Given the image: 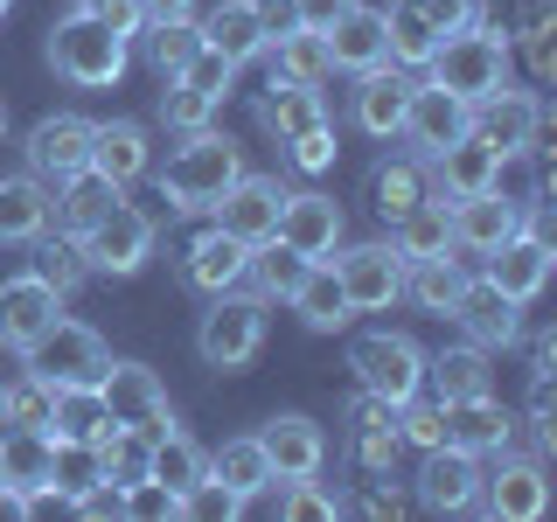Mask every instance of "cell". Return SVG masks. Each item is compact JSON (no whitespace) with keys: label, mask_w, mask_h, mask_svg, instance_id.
Returning a JSON list of instances; mask_svg holds the SVG:
<instances>
[{"label":"cell","mask_w":557,"mask_h":522,"mask_svg":"<svg viewBox=\"0 0 557 522\" xmlns=\"http://www.w3.org/2000/svg\"><path fill=\"white\" fill-rule=\"evenodd\" d=\"M453 321H460V335L474 341V348H509L522 335V307L502 286H487V278H467V286H460Z\"/></svg>","instance_id":"cell-18"},{"label":"cell","mask_w":557,"mask_h":522,"mask_svg":"<svg viewBox=\"0 0 557 522\" xmlns=\"http://www.w3.org/2000/svg\"><path fill=\"white\" fill-rule=\"evenodd\" d=\"M536 133H544V104H536L530 91H487L474 104V139H487V147L502 153V161H516V153L536 147Z\"/></svg>","instance_id":"cell-12"},{"label":"cell","mask_w":557,"mask_h":522,"mask_svg":"<svg viewBox=\"0 0 557 522\" xmlns=\"http://www.w3.org/2000/svg\"><path fill=\"white\" fill-rule=\"evenodd\" d=\"M174 77H182L188 91H202V98H216V104H223V91H231V77H237V63H231V57H216V49L202 42L196 57H188L182 70H174Z\"/></svg>","instance_id":"cell-50"},{"label":"cell","mask_w":557,"mask_h":522,"mask_svg":"<svg viewBox=\"0 0 557 522\" xmlns=\"http://www.w3.org/2000/svg\"><path fill=\"white\" fill-rule=\"evenodd\" d=\"M460 286H467V265L460 258H418V265H405V293L425 313H453V300H460Z\"/></svg>","instance_id":"cell-44"},{"label":"cell","mask_w":557,"mask_h":522,"mask_svg":"<svg viewBox=\"0 0 557 522\" xmlns=\"http://www.w3.org/2000/svg\"><path fill=\"white\" fill-rule=\"evenodd\" d=\"M251 14H258V28H265V42L300 28V8H293V0H251Z\"/></svg>","instance_id":"cell-56"},{"label":"cell","mask_w":557,"mask_h":522,"mask_svg":"<svg viewBox=\"0 0 557 522\" xmlns=\"http://www.w3.org/2000/svg\"><path fill=\"white\" fill-rule=\"evenodd\" d=\"M84 258H91V272H104V278H133L153 258V216L133 209V202L104 209L91 231H84Z\"/></svg>","instance_id":"cell-8"},{"label":"cell","mask_w":557,"mask_h":522,"mask_svg":"<svg viewBox=\"0 0 557 522\" xmlns=\"http://www.w3.org/2000/svg\"><path fill=\"white\" fill-rule=\"evenodd\" d=\"M286 147H293V167H300V174L335 167V133H327V126H313V133H300V139H286Z\"/></svg>","instance_id":"cell-54"},{"label":"cell","mask_w":557,"mask_h":522,"mask_svg":"<svg viewBox=\"0 0 557 522\" xmlns=\"http://www.w3.org/2000/svg\"><path fill=\"white\" fill-rule=\"evenodd\" d=\"M22 362H28V376H42V383H98L112 356H104L98 327H84V321H70V313H57V321H49L42 335L22 348Z\"/></svg>","instance_id":"cell-4"},{"label":"cell","mask_w":557,"mask_h":522,"mask_svg":"<svg viewBox=\"0 0 557 522\" xmlns=\"http://www.w3.org/2000/svg\"><path fill=\"white\" fill-rule=\"evenodd\" d=\"M98 481H104V460H98L91 439H57L49 446V487H57L63 501H77L84 487H98Z\"/></svg>","instance_id":"cell-45"},{"label":"cell","mask_w":557,"mask_h":522,"mask_svg":"<svg viewBox=\"0 0 557 522\" xmlns=\"http://www.w3.org/2000/svg\"><path fill=\"white\" fill-rule=\"evenodd\" d=\"M481 509L495 522H536L550 509V481L536 460H502L495 474H481Z\"/></svg>","instance_id":"cell-19"},{"label":"cell","mask_w":557,"mask_h":522,"mask_svg":"<svg viewBox=\"0 0 557 522\" xmlns=\"http://www.w3.org/2000/svg\"><path fill=\"white\" fill-rule=\"evenodd\" d=\"M425 383L440 390V405H460V397H481L487 390V348L460 341V348H440L425 362Z\"/></svg>","instance_id":"cell-38"},{"label":"cell","mask_w":557,"mask_h":522,"mask_svg":"<svg viewBox=\"0 0 557 522\" xmlns=\"http://www.w3.org/2000/svg\"><path fill=\"white\" fill-rule=\"evenodd\" d=\"M63 188V231L70 237H84V231H91V223L104 216V209H119V202H126V188H119V182H104V174L98 167H84V174H70V182H57Z\"/></svg>","instance_id":"cell-41"},{"label":"cell","mask_w":557,"mask_h":522,"mask_svg":"<svg viewBox=\"0 0 557 522\" xmlns=\"http://www.w3.org/2000/svg\"><path fill=\"white\" fill-rule=\"evenodd\" d=\"M112 418H104L98 383H57V411H49V439H104Z\"/></svg>","instance_id":"cell-36"},{"label":"cell","mask_w":557,"mask_h":522,"mask_svg":"<svg viewBox=\"0 0 557 522\" xmlns=\"http://www.w3.org/2000/svg\"><path fill=\"white\" fill-rule=\"evenodd\" d=\"M293 313H300L313 335H335V327L348 321V293H342V278H335V265H327V258H313L307 278L293 286Z\"/></svg>","instance_id":"cell-34"},{"label":"cell","mask_w":557,"mask_h":522,"mask_svg":"<svg viewBox=\"0 0 557 522\" xmlns=\"http://www.w3.org/2000/svg\"><path fill=\"white\" fill-rule=\"evenodd\" d=\"M258 119H265V133H278V147H286V139H300V133H313V126H327L321 84H286V77H272L265 98H258Z\"/></svg>","instance_id":"cell-28"},{"label":"cell","mask_w":557,"mask_h":522,"mask_svg":"<svg viewBox=\"0 0 557 522\" xmlns=\"http://www.w3.org/2000/svg\"><path fill=\"white\" fill-rule=\"evenodd\" d=\"M244 265H251V244H237L231 231H216V223H209V231L188 244V258H182L188 286L209 293V300H216V293H231V286H244Z\"/></svg>","instance_id":"cell-24"},{"label":"cell","mask_w":557,"mask_h":522,"mask_svg":"<svg viewBox=\"0 0 557 522\" xmlns=\"http://www.w3.org/2000/svg\"><path fill=\"white\" fill-rule=\"evenodd\" d=\"M383 49H391V63L425 70V57L440 49V28H432V14L418 8V0H391V8H383Z\"/></svg>","instance_id":"cell-39"},{"label":"cell","mask_w":557,"mask_h":522,"mask_svg":"<svg viewBox=\"0 0 557 522\" xmlns=\"http://www.w3.org/2000/svg\"><path fill=\"white\" fill-rule=\"evenodd\" d=\"M49 432H0V481H8V501L14 495H28V487H42L49 481ZM8 501H0V509H8Z\"/></svg>","instance_id":"cell-37"},{"label":"cell","mask_w":557,"mask_h":522,"mask_svg":"<svg viewBox=\"0 0 557 522\" xmlns=\"http://www.w3.org/2000/svg\"><path fill=\"white\" fill-rule=\"evenodd\" d=\"M161 119L174 133H202L209 119H216V98H202V91H188L182 77H168V91H161Z\"/></svg>","instance_id":"cell-49"},{"label":"cell","mask_w":557,"mask_h":522,"mask_svg":"<svg viewBox=\"0 0 557 522\" xmlns=\"http://www.w3.org/2000/svg\"><path fill=\"white\" fill-rule=\"evenodd\" d=\"M49 216H57V202L35 174H0V244H35Z\"/></svg>","instance_id":"cell-30"},{"label":"cell","mask_w":557,"mask_h":522,"mask_svg":"<svg viewBox=\"0 0 557 522\" xmlns=\"http://www.w3.org/2000/svg\"><path fill=\"white\" fill-rule=\"evenodd\" d=\"M425 70H432L425 84H440V91L481 104L487 91H502V84H509V42H502V35H487V28H460V35H446V42L425 57Z\"/></svg>","instance_id":"cell-3"},{"label":"cell","mask_w":557,"mask_h":522,"mask_svg":"<svg viewBox=\"0 0 557 522\" xmlns=\"http://www.w3.org/2000/svg\"><path fill=\"white\" fill-rule=\"evenodd\" d=\"M495 182H502V153L474 133H460L453 147L432 153V188H440V196H481V188H495Z\"/></svg>","instance_id":"cell-23"},{"label":"cell","mask_w":557,"mask_h":522,"mask_svg":"<svg viewBox=\"0 0 557 522\" xmlns=\"http://www.w3.org/2000/svg\"><path fill=\"white\" fill-rule=\"evenodd\" d=\"M293 8H300V28H327L335 14L356 8V0H293Z\"/></svg>","instance_id":"cell-57"},{"label":"cell","mask_w":557,"mask_h":522,"mask_svg":"<svg viewBox=\"0 0 557 522\" xmlns=\"http://www.w3.org/2000/svg\"><path fill=\"white\" fill-rule=\"evenodd\" d=\"M405 104H411V77H397L391 63L356 70V126L370 139H397L405 126Z\"/></svg>","instance_id":"cell-25"},{"label":"cell","mask_w":557,"mask_h":522,"mask_svg":"<svg viewBox=\"0 0 557 522\" xmlns=\"http://www.w3.org/2000/svg\"><path fill=\"white\" fill-rule=\"evenodd\" d=\"M244 174V153H237V139H223V133H182V147L168 153V167H161V196L168 209H182V216H209L216 209V196L231 188Z\"/></svg>","instance_id":"cell-1"},{"label":"cell","mask_w":557,"mask_h":522,"mask_svg":"<svg viewBox=\"0 0 557 522\" xmlns=\"http://www.w3.org/2000/svg\"><path fill=\"white\" fill-rule=\"evenodd\" d=\"M70 8H98V0H70Z\"/></svg>","instance_id":"cell-60"},{"label":"cell","mask_w":557,"mask_h":522,"mask_svg":"<svg viewBox=\"0 0 557 522\" xmlns=\"http://www.w3.org/2000/svg\"><path fill=\"white\" fill-rule=\"evenodd\" d=\"M196 28H202V42L216 49V57H231L237 70L251 63V57H265V28H258L251 0H223V8H209Z\"/></svg>","instance_id":"cell-32"},{"label":"cell","mask_w":557,"mask_h":522,"mask_svg":"<svg viewBox=\"0 0 557 522\" xmlns=\"http://www.w3.org/2000/svg\"><path fill=\"white\" fill-rule=\"evenodd\" d=\"M139 8H147V22H182L196 0H139Z\"/></svg>","instance_id":"cell-58"},{"label":"cell","mask_w":557,"mask_h":522,"mask_svg":"<svg viewBox=\"0 0 557 522\" xmlns=\"http://www.w3.org/2000/svg\"><path fill=\"white\" fill-rule=\"evenodd\" d=\"M321 42H327V63L348 70V77H356V70L391 63V49H383V8H362V0L321 28Z\"/></svg>","instance_id":"cell-22"},{"label":"cell","mask_w":557,"mask_h":522,"mask_svg":"<svg viewBox=\"0 0 557 522\" xmlns=\"http://www.w3.org/2000/svg\"><path fill=\"white\" fill-rule=\"evenodd\" d=\"M348 293V313H383L391 300H405V258L397 244H348L342 258H327Z\"/></svg>","instance_id":"cell-9"},{"label":"cell","mask_w":557,"mask_h":522,"mask_svg":"<svg viewBox=\"0 0 557 522\" xmlns=\"http://www.w3.org/2000/svg\"><path fill=\"white\" fill-rule=\"evenodd\" d=\"M265 57H272V77H286V84H321L327 70V42H321V28H293V35H272L265 42Z\"/></svg>","instance_id":"cell-43"},{"label":"cell","mask_w":557,"mask_h":522,"mask_svg":"<svg viewBox=\"0 0 557 522\" xmlns=\"http://www.w3.org/2000/svg\"><path fill=\"white\" fill-rule=\"evenodd\" d=\"M516 231H522V202L502 196V182L481 188V196H453V251L487 258L495 244H509Z\"/></svg>","instance_id":"cell-14"},{"label":"cell","mask_w":557,"mask_h":522,"mask_svg":"<svg viewBox=\"0 0 557 522\" xmlns=\"http://www.w3.org/2000/svg\"><path fill=\"white\" fill-rule=\"evenodd\" d=\"M278 202H286L278 182H265V174H237V182L216 196V231H231L237 244H265L278 231Z\"/></svg>","instance_id":"cell-17"},{"label":"cell","mask_w":557,"mask_h":522,"mask_svg":"<svg viewBox=\"0 0 557 522\" xmlns=\"http://www.w3.org/2000/svg\"><path fill=\"white\" fill-rule=\"evenodd\" d=\"M57 313H63V293L49 286L42 272L0 278V348H14V356H22V348L42 335L49 321H57Z\"/></svg>","instance_id":"cell-13"},{"label":"cell","mask_w":557,"mask_h":522,"mask_svg":"<svg viewBox=\"0 0 557 522\" xmlns=\"http://www.w3.org/2000/svg\"><path fill=\"white\" fill-rule=\"evenodd\" d=\"M0 126H8V112H0Z\"/></svg>","instance_id":"cell-62"},{"label":"cell","mask_w":557,"mask_h":522,"mask_svg":"<svg viewBox=\"0 0 557 522\" xmlns=\"http://www.w3.org/2000/svg\"><path fill=\"white\" fill-rule=\"evenodd\" d=\"M550 258L557 251H550V237H544V216H522V231L487 251V272L481 278H487V286H502L516 307H530L536 293L550 286Z\"/></svg>","instance_id":"cell-10"},{"label":"cell","mask_w":557,"mask_h":522,"mask_svg":"<svg viewBox=\"0 0 557 522\" xmlns=\"http://www.w3.org/2000/svg\"><path fill=\"white\" fill-rule=\"evenodd\" d=\"M91 167L119 188L139 182L147 174V126L139 119H104V126H91Z\"/></svg>","instance_id":"cell-31"},{"label":"cell","mask_w":557,"mask_h":522,"mask_svg":"<svg viewBox=\"0 0 557 522\" xmlns=\"http://www.w3.org/2000/svg\"><path fill=\"white\" fill-rule=\"evenodd\" d=\"M209 474L231 487L237 501L265 495V487H272V460H265V446H258V432H251V439H223L216 452H209Z\"/></svg>","instance_id":"cell-35"},{"label":"cell","mask_w":557,"mask_h":522,"mask_svg":"<svg viewBox=\"0 0 557 522\" xmlns=\"http://www.w3.org/2000/svg\"><path fill=\"white\" fill-rule=\"evenodd\" d=\"M49 63H57V77L77 84V91H112V84L126 77V42H119L91 8H70L63 22L49 28Z\"/></svg>","instance_id":"cell-2"},{"label":"cell","mask_w":557,"mask_h":522,"mask_svg":"<svg viewBox=\"0 0 557 522\" xmlns=\"http://www.w3.org/2000/svg\"><path fill=\"white\" fill-rule=\"evenodd\" d=\"M391 244H397V258H405V265H418V258H446L453 251V202L446 196L411 202L405 216L391 223Z\"/></svg>","instance_id":"cell-29"},{"label":"cell","mask_w":557,"mask_h":522,"mask_svg":"<svg viewBox=\"0 0 557 522\" xmlns=\"http://www.w3.org/2000/svg\"><path fill=\"white\" fill-rule=\"evenodd\" d=\"M91 167V119L57 112L28 133V174L35 182H70V174Z\"/></svg>","instance_id":"cell-16"},{"label":"cell","mask_w":557,"mask_h":522,"mask_svg":"<svg viewBox=\"0 0 557 522\" xmlns=\"http://www.w3.org/2000/svg\"><path fill=\"white\" fill-rule=\"evenodd\" d=\"M278 244H293L300 258H335V244H342V202L335 196H286L278 202Z\"/></svg>","instance_id":"cell-21"},{"label":"cell","mask_w":557,"mask_h":522,"mask_svg":"<svg viewBox=\"0 0 557 522\" xmlns=\"http://www.w3.org/2000/svg\"><path fill=\"white\" fill-rule=\"evenodd\" d=\"M258 446H265V460H272V481H307V474L327 467V432L300 411L272 418V425L258 432Z\"/></svg>","instance_id":"cell-20"},{"label":"cell","mask_w":557,"mask_h":522,"mask_svg":"<svg viewBox=\"0 0 557 522\" xmlns=\"http://www.w3.org/2000/svg\"><path fill=\"white\" fill-rule=\"evenodd\" d=\"M460 133H474V104L440 91V84H411V104H405V126H397V139H411L418 161H432V153L453 147Z\"/></svg>","instance_id":"cell-11"},{"label":"cell","mask_w":557,"mask_h":522,"mask_svg":"<svg viewBox=\"0 0 557 522\" xmlns=\"http://www.w3.org/2000/svg\"><path fill=\"white\" fill-rule=\"evenodd\" d=\"M98 397H104V418H112V425H126V432H147V439H161V432L174 425L161 376L139 370V362H104Z\"/></svg>","instance_id":"cell-7"},{"label":"cell","mask_w":557,"mask_h":522,"mask_svg":"<svg viewBox=\"0 0 557 522\" xmlns=\"http://www.w3.org/2000/svg\"><path fill=\"white\" fill-rule=\"evenodd\" d=\"M418 8L432 14L440 42H446V35H460V28H481V0H418Z\"/></svg>","instance_id":"cell-53"},{"label":"cell","mask_w":557,"mask_h":522,"mask_svg":"<svg viewBox=\"0 0 557 522\" xmlns=\"http://www.w3.org/2000/svg\"><path fill=\"white\" fill-rule=\"evenodd\" d=\"M0 425H8V383H0Z\"/></svg>","instance_id":"cell-59"},{"label":"cell","mask_w":557,"mask_h":522,"mask_svg":"<svg viewBox=\"0 0 557 522\" xmlns=\"http://www.w3.org/2000/svg\"><path fill=\"white\" fill-rule=\"evenodd\" d=\"M425 196H432V174H425V161H411V153H397V161H376V167H370V202H376L383 223H397L411 202H425Z\"/></svg>","instance_id":"cell-33"},{"label":"cell","mask_w":557,"mask_h":522,"mask_svg":"<svg viewBox=\"0 0 557 522\" xmlns=\"http://www.w3.org/2000/svg\"><path fill=\"white\" fill-rule=\"evenodd\" d=\"M446 411V446H460V452H509V411L495 405V397H460V405H440Z\"/></svg>","instance_id":"cell-27"},{"label":"cell","mask_w":557,"mask_h":522,"mask_svg":"<svg viewBox=\"0 0 557 522\" xmlns=\"http://www.w3.org/2000/svg\"><path fill=\"white\" fill-rule=\"evenodd\" d=\"M147 474L161 481V487H174V495H188L202 474H209V452L188 439V432H161V439H147Z\"/></svg>","instance_id":"cell-40"},{"label":"cell","mask_w":557,"mask_h":522,"mask_svg":"<svg viewBox=\"0 0 557 522\" xmlns=\"http://www.w3.org/2000/svg\"><path fill=\"white\" fill-rule=\"evenodd\" d=\"M126 495V515H139V522H168V515H182V495L174 487H161V481H133V487H119Z\"/></svg>","instance_id":"cell-52"},{"label":"cell","mask_w":557,"mask_h":522,"mask_svg":"<svg viewBox=\"0 0 557 522\" xmlns=\"http://www.w3.org/2000/svg\"><path fill=\"white\" fill-rule=\"evenodd\" d=\"M91 14H98V22H104V28L119 35V42H133V35L147 28V8H139V0H98Z\"/></svg>","instance_id":"cell-55"},{"label":"cell","mask_w":557,"mask_h":522,"mask_svg":"<svg viewBox=\"0 0 557 522\" xmlns=\"http://www.w3.org/2000/svg\"><path fill=\"white\" fill-rule=\"evenodd\" d=\"M307 265H313V258H300L293 244L265 237V244H251V265H244V278L258 286V300H293V286L307 278Z\"/></svg>","instance_id":"cell-42"},{"label":"cell","mask_w":557,"mask_h":522,"mask_svg":"<svg viewBox=\"0 0 557 522\" xmlns=\"http://www.w3.org/2000/svg\"><path fill=\"white\" fill-rule=\"evenodd\" d=\"M418 501L432 515H460L481 501V452H460V446H432L425 467H418Z\"/></svg>","instance_id":"cell-15"},{"label":"cell","mask_w":557,"mask_h":522,"mask_svg":"<svg viewBox=\"0 0 557 522\" xmlns=\"http://www.w3.org/2000/svg\"><path fill=\"white\" fill-rule=\"evenodd\" d=\"M196 348L209 370H244V362L265 348V300H244V293H216V307L202 313L196 327Z\"/></svg>","instance_id":"cell-5"},{"label":"cell","mask_w":557,"mask_h":522,"mask_svg":"<svg viewBox=\"0 0 557 522\" xmlns=\"http://www.w3.org/2000/svg\"><path fill=\"white\" fill-rule=\"evenodd\" d=\"M139 49H147V63L161 70V77H174V70L202 49V28L188 22V14H182V22H147V28H139Z\"/></svg>","instance_id":"cell-46"},{"label":"cell","mask_w":557,"mask_h":522,"mask_svg":"<svg viewBox=\"0 0 557 522\" xmlns=\"http://www.w3.org/2000/svg\"><path fill=\"white\" fill-rule=\"evenodd\" d=\"M35 272L49 278L57 293H77L84 278H91V258H84V237H42V251H35Z\"/></svg>","instance_id":"cell-47"},{"label":"cell","mask_w":557,"mask_h":522,"mask_svg":"<svg viewBox=\"0 0 557 522\" xmlns=\"http://www.w3.org/2000/svg\"><path fill=\"white\" fill-rule=\"evenodd\" d=\"M0 501H8V481H0Z\"/></svg>","instance_id":"cell-61"},{"label":"cell","mask_w":557,"mask_h":522,"mask_svg":"<svg viewBox=\"0 0 557 522\" xmlns=\"http://www.w3.org/2000/svg\"><path fill=\"white\" fill-rule=\"evenodd\" d=\"M348 370H356V383L370 397H383L391 411L425 390V356H418L411 335H362L356 356H348Z\"/></svg>","instance_id":"cell-6"},{"label":"cell","mask_w":557,"mask_h":522,"mask_svg":"<svg viewBox=\"0 0 557 522\" xmlns=\"http://www.w3.org/2000/svg\"><path fill=\"white\" fill-rule=\"evenodd\" d=\"M397 439L418 446V452L446 446V411H440V405H418V397H405V405H397Z\"/></svg>","instance_id":"cell-51"},{"label":"cell","mask_w":557,"mask_h":522,"mask_svg":"<svg viewBox=\"0 0 557 522\" xmlns=\"http://www.w3.org/2000/svg\"><path fill=\"white\" fill-rule=\"evenodd\" d=\"M0 14H8V0H0Z\"/></svg>","instance_id":"cell-63"},{"label":"cell","mask_w":557,"mask_h":522,"mask_svg":"<svg viewBox=\"0 0 557 522\" xmlns=\"http://www.w3.org/2000/svg\"><path fill=\"white\" fill-rule=\"evenodd\" d=\"M49 411H57V383H42V376L8 383V425L14 432H49ZM8 425H0V432H8Z\"/></svg>","instance_id":"cell-48"},{"label":"cell","mask_w":557,"mask_h":522,"mask_svg":"<svg viewBox=\"0 0 557 522\" xmlns=\"http://www.w3.org/2000/svg\"><path fill=\"white\" fill-rule=\"evenodd\" d=\"M397 446H405V439H397V411L383 405V397L362 390L356 418H348V452H356V467H362L370 481H383V474L397 467Z\"/></svg>","instance_id":"cell-26"}]
</instances>
